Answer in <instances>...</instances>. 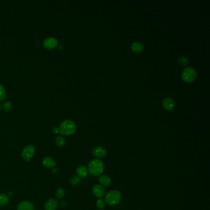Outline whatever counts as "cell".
Segmentation results:
<instances>
[{
	"instance_id": "cell-21",
	"label": "cell",
	"mask_w": 210,
	"mask_h": 210,
	"mask_svg": "<svg viewBox=\"0 0 210 210\" xmlns=\"http://www.w3.org/2000/svg\"><path fill=\"white\" fill-rule=\"evenodd\" d=\"M70 182L73 186H77L81 182V179L78 176H73L70 179Z\"/></svg>"
},
{
	"instance_id": "cell-16",
	"label": "cell",
	"mask_w": 210,
	"mask_h": 210,
	"mask_svg": "<svg viewBox=\"0 0 210 210\" xmlns=\"http://www.w3.org/2000/svg\"><path fill=\"white\" fill-rule=\"evenodd\" d=\"M9 197L3 193L0 194V206H5L9 203Z\"/></svg>"
},
{
	"instance_id": "cell-18",
	"label": "cell",
	"mask_w": 210,
	"mask_h": 210,
	"mask_svg": "<svg viewBox=\"0 0 210 210\" xmlns=\"http://www.w3.org/2000/svg\"><path fill=\"white\" fill-rule=\"evenodd\" d=\"M65 189L62 187H59L56 190L55 192V195L57 198L62 199L65 196Z\"/></svg>"
},
{
	"instance_id": "cell-3",
	"label": "cell",
	"mask_w": 210,
	"mask_h": 210,
	"mask_svg": "<svg viewBox=\"0 0 210 210\" xmlns=\"http://www.w3.org/2000/svg\"><path fill=\"white\" fill-rule=\"evenodd\" d=\"M122 195L118 190H112L107 193L105 196V202L109 206H116L119 204L121 200Z\"/></svg>"
},
{
	"instance_id": "cell-7",
	"label": "cell",
	"mask_w": 210,
	"mask_h": 210,
	"mask_svg": "<svg viewBox=\"0 0 210 210\" xmlns=\"http://www.w3.org/2000/svg\"><path fill=\"white\" fill-rule=\"evenodd\" d=\"M107 150L102 146L96 147L92 150L93 155L98 159L104 158L107 155Z\"/></svg>"
},
{
	"instance_id": "cell-10",
	"label": "cell",
	"mask_w": 210,
	"mask_h": 210,
	"mask_svg": "<svg viewBox=\"0 0 210 210\" xmlns=\"http://www.w3.org/2000/svg\"><path fill=\"white\" fill-rule=\"evenodd\" d=\"M88 168L85 165H80L76 169V174L77 176L79 178H85L88 175Z\"/></svg>"
},
{
	"instance_id": "cell-11",
	"label": "cell",
	"mask_w": 210,
	"mask_h": 210,
	"mask_svg": "<svg viewBox=\"0 0 210 210\" xmlns=\"http://www.w3.org/2000/svg\"><path fill=\"white\" fill-rule=\"evenodd\" d=\"M58 206V202L54 198L49 199L45 204V210H56Z\"/></svg>"
},
{
	"instance_id": "cell-9",
	"label": "cell",
	"mask_w": 210,
	"mask_h": 210,
	"mask_svg": "<svg viewBox=\"0 0 210 210\" xmlns=\"http://www.w3.org/2000/svg\"><path fill=\"white\" fill-rule=\"evenodd\" d=\"M92 192L95 197L102 198L105 195V189L101 184H96L93 187Z\"/></svg>"
},
{
	"instance_id": "cell-25",
	"label": "cell",
	"mask_w": 210,
	"mask_h": 210,
	"mask_svg": "<svg viewBox=\"0 0 210 210\" xmlns=\"http://www.w3.org/2000/svg\"><path fill=\"white\" fill-rule=\"evenodd\" d=\"M1 108H2V106H1V105H0V110H1Z\"/></svg>"
},
{
	"instance_id": "cell-8",
	"label": "cell",
	"mask_w": 210,
	"mask_h": 210,
	"mask_svg": "<svg viewBox=\"0 0 210 210\" xmlns=\"http://www.w3.org/2000/svg\"><path fill=\"white\" fill-rule=\"evenodd\" d=\"M162 105L164 110L167 111H171L175 107V102L171 98H165L162 102Z\"/></svg>"
},
{
	"instance_id": "cell-22",
	"label": "cell",
	"mask_w": 210,
	"mask_h": 210,
	"mask_svg": "<svg viewBox=\"0 0 210 210\" xmlns=\"http://www.w3.org/2000/svg\"><path fill=\"white\" fill-rule=\"evenodd\" d=\"M105 206V202L101 198H99L96 201V207L99 209H103Z\"/></svg>"
},
{
	"instance_id": "cell-19",
	"label": "cell",
	"mask_w": 210,
	"mask_h": 210,
	"mask_svg": "<svg viewBox=\"0 0 210 210\" xmlns=\"http://www.w3.org/2000/svg\"><path fill=\"white\" fill-rule=\"evenodd\" d=\"M6 98V93L4 87L0 85V102L4 101Z\"/></svg>"
},
{
	"instance_id": "cell-24",
	"label": "cell",
	"mask_w": 210,
	"mask_h": 210,
	"mask_svg": "<svg viewBox=\"0 0 210 210\" xmlns=\"http://www.w3.org/2000/svg\"><path fill=\"white\" fill-rule=\"evenodd\" d=\"M53 132L54 134L59 133V128H56V127L53 128Z\"/></svg>"
},
{
	"instance_id": "cell-6",
	"label": "cell",
	"mask_w": 210,
	"mask_h": 210,
	"mask_svg": "<svg viewBox=\"0 0 210 210\" xmlns=\"http://www.w3.org/2000/svg\"><path fill=\"white\" fill-rule=\"evenodd\" d=\"M58 41L54 37H48L45 39L43 43L44 48L47 50H53L57 47Z\"/></svg>"
},
{
	"instance_id": "cell-17",
	"label": "cell",
	"mask_w": 210,
	"mask_h": 210,
	"mask_svg": "<svg viewBox=\"0 0 210 210\" xmlns=\"http://www.w3.org/2000/svg\"><path fill=\"white\" fill-rule=\"evenodd\" d=\"M55 142H56V144L57 147H63L65 144V139L64 137H62L61 136H59L56 138V139L55 140Z\"/></svg>"
},
{
	"instance_id": "cell-13",
	"label": "cell",
	"mask_w": 210,
	"mask_h": 210,
	"mask_svg": "<svg viewBox=\"0 0 210 210\" xmlns=\"http://www.w3.org/2000/svg\"><path fill=\"white\" fill-rule=\"evenodd\" d=\"M33 204L28 201H23L20 202L17 207V210H34Z\"/></svg>"
},
{
	"instance_id": "cell-2",
	"label": "cell",
	"mask_w": 210,
	"mask_h": 210,
	"mask_svg": "<svg viewBox=\"0 0 210 210\" xmlns=\"http://www.w3.org/2000/svg\"><path fill=\"white\" fill-rule=\"evenodd\" d=\"M76 130V126L75 122L70 120L63 121L59 128L60 134L64 136H71L75 133Z\"/></svg>"
},
{
	"instance_id": "cell-12",
	"label": "cell",
	"mask_w": 210,
	"mask_h": 210,
	"mask_svg": "<svg viewBox=\"0 0 210 210\" xmlns=\"http://www.w3.org/2000/svg\"><path fill=\"white\" fill-rule=\"evenodd\" d=\"M131 50L133 53L136 54H139L142 53L144 51V46L143 44L141 42L139 41H135L134 43H132L131 46Z\"/></svg>"
},
{
	"instance_id": "cell-15",
	"label": "cell",
	"mask_w": 210,
	"mask_h": 210,
	"mask_svg": "<svg viewBox=\"0 0 210 210\" xmlns=\"http://www.w3.org/2000/svg\"><path fill=\"white\" fill-rule=\"evenodd\" d=\"M99 182L102 186L104 187H109L112 183L111 178L107 175H102L99 178Z\"/></svg>"
},
{
	"instance_id": "cell-5",
	"label": "cell",
	"mask_w": 210,
	"mask_h": 210,
	"mask_svg": "<svg viewBox=\"0 0 210 210\" xmlns=\"http://www.w3.org/2000/svg\"><path fill=\"white\" fill-rule=\"evenodd\" d=\"M35 153V148L33 145L27 146L22 151L21 156L24 160L27 161H30L34 156Z\"/></svg>"
},
{
	"instance_id": "cell-4",
	"label": "cell",
	"mask_w": 210,
	"mask_h": 210,
	"mask_svg": "<svg viewBox=\"0 0 210 210\" xmlns=\"http://www.w3.org/2000/svg\"><path fill=\"white\" fill-rule=\"evenodd\" d=\"M181 77L186 83H192L197 77V72L192 67H187L183 70Z\"/></svg>"
},
{
	"instance_id": "cell-14",
	"label": "cell",
	"mask_w": 210,
	"mask_h": 210,
	"mask_svg": "<svg viewBox=\"0 0 210 210\" xmlns=\"http://www.w3.org/2000/svg\"><path fill=\"white\" fill-rule=\"evenodd\" d=\"M43 164L47 168H51L56 165V162L51 157H45L43 160Z\"/></svg>"
},
{
	"instance_id": "cell-20",
	"label": "cell",
	"mask_w": 210,
	"mask_h": 210,
	"mask_svg": "<svg viewBox=\"0 0 210 210\" xmlns=\"http://www.w3.org/2000/svg\"><path fill=\"white\" fill-rule=\"evenodd\" d=\"M178 62H179V65H181L182 66H186V65H187L189 64V61L187 57L181 56L178 59Z\"/></svg>"
},
{
	"instance_id": "cell-23",
	"label": "cell",
	"mask_w": 210,
	"mask_h": 210,
	"mask_svg": "<svg viewBox=\"0 0 210 210\" xmlns=\"http://www.w3.org/2000/svg\"><path fill=\"white\" fill-rule=\"evenodd\" d=\"M3 108L5 112H9L12 109V104L10 102L6 101L3 104Z\"/></svg>"
},
{
	"instance_id": "cell-1",
	"label": "cell",
	"mask_w": 210,
	"mask_h": 210,
	"mask_svg": "<svg viewBox=\"0 0 210 210\" xmlns=\"http://www.w3.org/2000/svg\"><path fill=\"white\" fill-rule=\"evenodd\" d=\"M104 162L98 158L93 159L90 161L88 166V170L90 173L94 176H99L104 170Z\"/></svg>"
}]
</instances>
